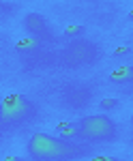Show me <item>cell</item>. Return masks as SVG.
<instances>
[{
    "label": "cell",
    "mask_w": 133,
    "mask_h": 161,
    "mask_svg": "<svg viewBox=\"0 0 133 161\" xmlns=\"http://www.w3.org/2000/svg\"><path fill=\"white\" fill-rule=\"evenodd\" d=\"M86 148L75 142H67L49 133H35L28 140V155L32 161H69L77 155H84Z\"/></svg>",
    "instance_id": "obj_1"
},
{
    "label": "cell",
    "mask_w": 133,
    "mask_h": 161,
    "mask_svg": "<svg viewBox=\"0 0 133 161\" xmlns=\"http://www.w3.org/2000/svg\"><path fill=\"white\" fill-rule=\"evenodd\" d=\"M36 112V105L24 95H7L0 103V120L4 129L28 123Z\"/></svg>",
    "instance_id": "obj_2"
},
{
    "label": "cell",
    "mask_w": 133,
    "mask_h": 161,
    "mask_svg": "<svg viewBox=\"0 0 133 161\" xmlns=\"http://www.w3.org/2000/svg\"><path fill=\"white\" fill-rule=\"evenodd\" d=\"M80 123V136L84 142H112L118 136V127L116 123L105 116V114H92V116H84Z\"/></svg>",
    "instance_id": "obj_3"
},
{
    "label": "cell",
    "mask_w": 133,
    "mask_h": 161,
    "mask_svg": "<svg viewBox=\"0 0 133 161\" xmlns=\"http://www.w3.org/2000/svg\"><path fill=\"white\" fill-rule=\"evenodd\" d=\"M99 58V45L88 41V39H73L67 43V47L62 50V62L67 67H82L90 64Z\"/></svg>",
    "instance_id": "obj_4"
},
{
    "label": "cell",
    "mask_w": 133,
    "mask_h": 161,
    "mask_svg": "<svg viewBox=\"0 0 133 161\" xmlns=\"http://www.w3.org/2000/svg\"><path fill=\"white\" fill-rule=\"evenodd\" d=\"M24 28L26 32H30L32 37L41 39V41H54V35L47 26V19L41 13H28L24 17Z\"/></svg>",
    "instance_id": "obj_5"
},
{
    "label": "cell",
    "mask_w": 133,
    "mask_h": 161,
    "mask_svg": "<svg viewBox=\"0 0 133 161\" xmlns=\"http://www.w3.org/2000/svg\"><path fill=\"white\" fill-rule=\"evenodd\" d=\"M56 137L67 140V142L82 140V136H80V123H60L56 127Z\"/></svg>",
    "instance_id": "obj_6"
},
{
    "label": "cell",
    "mask_w": 133,
    "mask_h": 161,
    "mask_svg": "<svg viewBox=\"0 0 133 161\" xmlns=\"http://www.w3.org/2000/svg\"><path fill=\"white\" fill-rule=\"evenodd\" d=\"M15 50L19 52V54H36V52L41 50V39H36V37H24L22 41H17V43H15Z\"/></svg>",
    "instance_id": "obj_7"
},
{
    "label": "cell",
    "mask_w": 133,
    "mask_h": 161,
    "mask_svg": "<svg viewBox=\"0 0 133 161\" xmlns=\"http://www.w3.org/2000/svg\"><path fill=\"white\" fill-rule=\"evenodd\" d=\"M112 84H133V67H120L109 73Z\"/></svg>",
    "instance_id": "obj_8"
},
{
    "label": "cell",
    "mask_w": 133,
    "mask_h": 161,
    "mask_svg": "<svg viewBox=\"0 0 133 161\" xmlns=\"http://www.w3.org/2000/svg\"><path fill=\"white\" fill-rule=\"evenodd\" d=\"M64 35L71 37V41L73 39H82V35H84V26H69V28L64 30Z\"/></svg>",
    "instance_id": "obj_9"
},
{
    "label": "cell",
    "mask_w": 133,
    "mask_h": 161,
    "mask_svg": "<svg viewBox=\"0 0 133 161\" xmlns=\"http://www.w3.org/2000/svg\"><path fill=\"white\" fill-rule=\"evenodd\" d=\"M101 108L103 110H116L118 108V101L116 99H101Z\"/></svg>",
    "instance_id": "obj_10"
},
{
    "label": "cell",
    "mask_w": 133,
    "mask_h": 161,
    "mask_svg": "<svg viewBox=\"0 0 133 161\" xmlns=\"http://www.w3.org/2000/svg\"><path fill=\"white\" fill-rule=\"evenodd\" d=\"M88 161H118L116 157H92V159H88Z\"/></svg>",
    "instance_id": "obj_11"
},
{
    "label": "cell",
    "mask_w": 133,
    "mask_h": 161,
    "mask_svg": "<svg viewBox=\"0 0 133 161\" xmlns=\"http://www.w3.org/2000/svg\"><path fill=\"white\" fill-rule=\"evenodd\" d=\"M2 161H22L19 157H2Z\"/></svg>",
    "instance_id": "obj_12"
},
{
    "label": "cell",
    "mask_w": 133,
    "mask_h": 161,
    "mask_svg": "<svg viewBox=\"0 0 133 161\" xmlns=\"http://www.w3.org/2000/svg\"><path fill=\"white\" fill-rule=\"evenodd\" d=\"M129 17H131V19H133V11H131V13H129Z\"/></svg>",
    "instance_id": "obj_13"
},
{
    "label": "cell",
    "mask_w": 133,
    "mask_h": 161,
    "mask_svg": "<svg viewBox=\"0 0 133 161\" xmlns=\"http://www.w3.org/2000/svg\"><path fill=\"white\" fill-rule=\"evenodd\" d=\"M131 123H133V116H131Z\"/></svg>",
    "instance_id": "obj_14"
}]
</instances>
